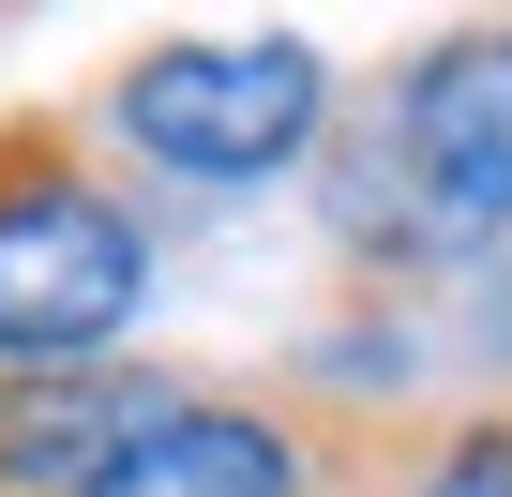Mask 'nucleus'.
Instances as JSON below:
<instances>
[{
	"instance_id": "obj_1",
	"label": "nucleus",
	"mask_w": 512,
	"mask_h": 497,
	"mask_svg": "<svg viewBox=\"0 0 512 497\" xmlns=\"http://www.w3.org/2000/svg\"><path fill=\"white\" fill-rule=\"evenodd\" d=\"M317 226L347 257V302H437L512 257V16H452L377 91H347Z\"/></svg>"
},
{
	"instance_id": "obj_2",
	"label": "nucleus",
	"mask_w": 512,
	"mask_h": 497,
	"mask_svg": "<svg viewBox=\"0 0 512 497\" xmlns=\"http://www.w3.org/2000/svg\"><path fill=\"white\" fill-rule=\"evenodd\" d=\"M151 272H166L151 181L76 106H0V377L136 362Z\"/></svg>"
},
{
	"instance_id": "obj_3",
	"label": "nucleus",
	"mask_w": 512,
	"mask_h": 497,
	"mask_svg": "<svg viewBox=\"0 0 512 497\" xmlns=\"http://www.w3.org/2000/svg\"><path fill=\"white\" fill-rule=\"evenodd\" d=\"M332 121H347V76L302 31H151L91 91V136L136 181H196V196H256V181L317 166Z\"/></svg>"
},
{
	"instance_id": "obj_4",
	"label": "nucleus",
	"mask_w": 512,
	"mask_h": 497,
	"mask_svg": "<svg viewBox=\"0 0 512 497\" xmlns=\"http://www.w3.org/2000/svg\"><path fill=\"white\" fill-rule=\"evenodd\" d=\"M437 422L332 407L302 377H166V407L76 482V497H407Z\"/></svg>"
},
{
	"instance_id": "obj_5",
	"label": "nucleus",
	"mask_w": 512,
	"mask_h": 497,
	"mask_svg": "<svg viewBox=\"0 0 512 497\" xmlns=\"http://www.w3.org/2000/svg\"><path fill=\"white\" fill-rule=\"evenodd\" d=\"M151 407H166L151 362H106V377H0V497H76Z\"/></svg>"
},
{
	"instance_id": "obj_6",
	"label": "nucleus",
	"mask_w": 512,
	"mask_h": 497,
	"mask_svg": "<svg viewBox=\"0 0 512 497\" xmlns=\"http://www.w3.org/2000/svg\"><path fill=\"white\" fill-rule=\"evenodd\" d=\"M407 497H512V392H482V407H452V422L422 437V467H407Z\"/></svg>"
}]
</instances>
